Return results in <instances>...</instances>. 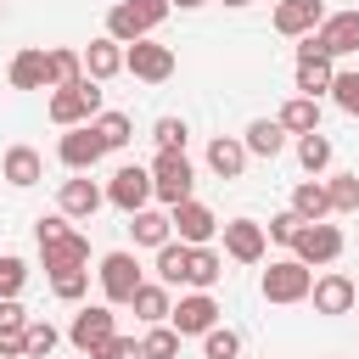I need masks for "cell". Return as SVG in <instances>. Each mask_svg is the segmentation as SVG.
I'll list each match as a JSON object with an SVG mask.
<instances>
[{
    "instance_id": "obj_1",
    "label": "cell",
    "mask_w": 359,
    "mask_h": 359,
    "mask_svg": "<svg viewBox=\"0 0 359 359\" xmlns=\"http://www.w3.org/2000/svg\"><path fill=\"white\" fill-rule=\"evenodd\" d=\"M163 17H168V0H118L107 11V39H118V45L151 39V28H163Z\"/></svg>"
},
{
    "instance_id": "obj_2",
    "label": "cell",
    "mask_w": 359,
    "mask_h": 359,
    "mask_svg": "<svg viewBox=\"0 0 359 359\" xmlns=\"http://www.w3.org/2000/svg\"><path fill=\"white\" fill-rule=\"evenodd\" d=\"M191 191H196L191 157H185V151H157V157H151V196H157L163 208H180V202H191Z\"/></svg>"
},
{
    "instance_id": "obj_3",
    "label": "cell",
    "mask_w": 359,
    "mask_h": 359,
    "mask_svg": "<svg viewBox=\"0 0 359 359\" xmlns=\"http://www.w3.org/2000/svg\"><path fill=\"white\" fill-rule=\"evenodd\" d=\"M45 112H50V123L79 129V123H90V118L101 112V84H95V79H79V84H67V90H50Z\"/></svg>"
},
{
    "instance_id": "obj_4",
    "label": "cell",
    "mask_w": 359,
    "mask_h": 359,
    "mask_svg": "<svg viewBox=\"0 0 359 359\" xmlns=\"http://www.w3.org/2000/svg\"><path fill=\"white\" fill-rule=\"evenodd\" d=\"M112 337H118V314H112V303H84V309L73 314V325H67V342H73L84 359H95Z\"/></svg>"
},
{
    "instance_id": "obj_5",
    "label": "cell",
    "mask_w": 359,
    "mask_h": 359,
    "mask_svg": "<svg viewBox=\"0 0 359 359\" xmlns=\"http://www.w3.org/2000/svg\"><path fill=\"white\" fill-rule=\"evenodd\" d=\"M309 286H314V269L297 264V258H269V269H264V280H258L264 303H303Z\"/></svg>"
},
{
    "instance_id": "obj_6",
    "label": "cell",
    "mask_w": 359,
    "mask_h": 359,
    "mask_svg": "<svg viewBox=\"0 0 359 359\" xmlns=\"http://www.w3.org/2000/svg\"><path fill=\"white\" fill-rule=\"evenodd\" d=\"M303 45L309 50H320V56H353L359 50V11H325V22L314 28V34H303Z\"/></svg>"
},
{
    "instance_id": "obj_7",
    "label": "cell",
    "mask_w": 359,
    "mask_h": 359,
    "mask_svg": "<svg viewBox=\"0 0 359 359\" xmlns=\"http://www.w3.org/2000/svg\"><path fill=\"white\" fill-rule=\"evenodd\" d=\"M342 247H348V241H342V230L320 219V224H303V230H297L292 258H297V264H309V269H325V264H337V258H342Z\"/></svg>"
},
{
    "instance_id": "obj_8",
    "label": "cell",
    "mask_w": 359,
    "mask_h": 359,
    "mask_svg": "<svg viewBox=\"0 0 359 359\" xmlns=\"http://www.w3.org/2000/svg\"><path fill=\"white\" fill-rule=\"evenodd\" d=\"M123 73H135L140 84H163V79H174V50L157 39H135V45H123Z\"/></svg>"
},
{
    "instance_id": "obj_9",
    "label": "cell",
    "mask_w": 359,
    "mask_h": 359,
    "mask_svg": "<svg viewBox=\"0 0 359 359\" xmlns=\"http://www.w3.org/2000/svg\"><path fill=\"white\" fill-rule=\"evenodd\" d=\"M107 202H112L118 213H140V208H151V168L123 163V168L107 180Z\"/></svg>"
},
{
    "instance_id": "obj_10",
    "label": "cell",
    "mask_w": 359,
    "mask_h": 359,
    "mask_svg": "<svg viewBox=\"0 0 359 359\" xmlns=\"http://www.w3.org/2000/svg\"><path fill=\"white\" fill-rule=\"evenodd\" d=\"M168 224H174V241H185V247H208L213 236H219V213L208 208V202H180V208H168Z\"/></svg>"
},
{
    "instance_id": "obj_11",
    "label": "cell",
    "mask_w": 359,
    "mask_h": 359,
    "mask_svg": "<svg viewBox=\"0 0 359 359\" xmlns=\"http://www.w3.org/2000/svg\"><path fill=\"white\" fill-rule=\"evenodd\" d=\"M101 292H107V303L118 309V303H129L135 292H140V264H135V252H107L101 258Z\"/></svg>"
},
{
    "instance_id": "obj_12",
    "label": "cell",
    "mask_w": 359,
    "mask_h": 359,
    "mask_svg": "<svg viewBox=\"0 0 359 359\" xmlns=\"http://www.w3.org/2000/svg\"><path fill=\"white\" fill-rule=\"evenodd\" d=\"M56 157H62V168H73V174H90V168L107 157V146H101V135H95L90 123H79V129H67V135L56 140Z\"/></svg>"
},
{
    "instance_id": "obj_13",
    "label": "cell",
    "mask_w": 359,
    "mask_h": 359,
    "mask_svg": "<svg viewBox=\"0 0 359 359\" xmlns=\"http://www.w3.org/2000/svg\"><path fill=\"white\" fill-rule=\"evenodd\" d=\"M219 230H224V258H236V264H264L269 236H264L258 219H230V224H219Z\"/></svg>"
},
{
    "instance_id": "obj_14",
    "label": "cell",
    "mask_w": 359,
    "mask_h": 359,
    "mask_svg": "<svg viewBox=\"0 0 359 359\" xmlns=\"http://www.w3.org/2000/svg\"><path fill=\"white\" fill-rule=\"evenodd\" d=\"M168 325H174L180 337H208V331L219 325V303H213L208 292H191V297H180V303L168 309Z\"/></svg>"
},
{
    "instance_id": "obj_15",
    "label": "cell",
    "mask_w": 359,
    "mask_h": 359,
    "mask_svg": "<svg viewBox=\"0 0 359 359\" xmlns=\"http://www.w3.org/2000/svg\"><path fill=\"white\" fill-rule=\"evenodd\" d=\"M101 202H107V191H101L90 174H73V180H62V191H56V213H62V219H90Z\"/></svg>"
},
{
    "instance_id": "obj_16",
    "label": "cell",
    "mask_w": 359,
    "mask_h": 359,
    "mask_svg": "<svg viewBox=\"0 0 359 359\" xmlns=\"http://www.w3.org/2000/svg\"><path fill=\"white\" fill-rule=\"evenodd\" d=\"M353 280L348 275H337V269H325V275H314V286H309V297H314V314H353Z\"/></svg>"
},
{
    "instance_id": "obj_17",
    "label": "cell",
    "mask_w": 359,
    "mask_h": 359,
    "mask_svg": "<svg viewBox=\"0 0 359 359\" xmlns=\"http://www.w3.org/2000/svg\"><path fill=\"white\" fill-rule=\"evenodd\" d=\"M320 22H325V6L320 0H280L275 6V34H286V39H303Z\"/></svg>"
},
{
    "instance_id": "obj_18",
    "label": "cell",
    "mask_w": 359,
    "mask_h": 359,
    "mask_svg": "<svg viewBox=\"0 0 359 359\" xmlns=\"http://www.w3.org/2000/svg\"><path fill=\"white\" fill-rule=\"evenodd\" d=\"M331 73H337V62L331 56H320V50H309V45H297V95H325L331 90Z\"/></svg>"
},
{
    "instance_id": "obj_19",
    "label": "cell",
    "mask_w": 359,
    "mask_h": 359,
    "mask_svg": "<svg viewBox=\"0 0 359 359\" xmlns=\"http://www.w3.org/2000/svg\"><path fill=\"white\" fill-rule=\"evenodd\" d=\"M84 56V79H95V84H107V79H118L123 73V45L118 39H90V50H79Z\"/></svg>"
},
{
    "instance_id": "obj_20",
    "label": "cell",
    "mask_w": 359,
    "mask_h": 359,
    "mask_svg": "<svg viewBox=\"0 0 359 359\" xmlns=\"http://www.w3.org/2000/svg\"><path fill=\"white\" fill-rule=\"evenodd\" d=\"M0 174H6V185L28 191V185H39V180H45V157H39L34 146H11V151L0 157Z\"/></svg>"
},
{
    "instance_id": "obj_21",
    "label": "cell",
    "mask_w": 359,
    "mask_h": 359,
    "mask_svg": "<svg viewBox=\"0 0 359 359\" xmlns=\"http://www.w3.org/2000/svg\"><path fill=\"white\" fill-rule=\"evenodd\" d=\"M39 258H45V269H50V275H56V269H84V264H90V241H84L79 230H67V236L45 241V247H39Z\"/></svg>"
},
{
    "instance_id": "obj_22",
    "label": "cell",
    "mask_w": 359,
    "mask_h": 359,
    "mask_svg": "<svg viewBox=\"0 0 359 359\" xmlns=\"http://www.w3.org/2000/svg\"><path fill=\"white\" fill-rule=\"evenodd\" d=\"M129 230H135V247H168L174 241V224H168V208H140L129 213Z\"/></svg>"
},
{
    "instance_id": "obj_23",
    "label": "cell",
    "mask_w": 359,
    "mask_h": 359,
    "mask_svg": "<svg viewBox=\"0 0 359 359\" xmlns=\"http://www.w3.org/2000/svg\"><path fill=\"white\" fill-rule=\"evenodd\" d=\"M208 168H213L219 180H241V168H247V146H241L236 135H213V140H208Z\"/></svg>"
},
{
    "instance_id": "obj_24",
    "label": "cell",
    "mask_w": 359,
    "mask_h": 359,
    "mask_svg": "<svg viewBox=\"0 0 359 359\" xmlns=\"http://www.w3.org/2000/svg\"><path fill=\"white\" fill-rule=\"evenodd\" d=\"M129 309H135L140 325H168V309L174 303H168V286L163 280H140V292L129 297Z\"/></svg>"
},
{
    "instance_id": "obj_25",
    "label": "cell",
    "mask_w": 359,
    "mask_h": 359,
    "mask_svg": "<svg viewBox=\"0 0 359 359\" xmlns=\"http://www.w3.org/2000/svg\"><path fill=\"white\" fill-rule=\"evenodd\" d=\"M241 146H247V157H280L286 151V129L275 118H252L247 135H241Z\"/></svg>"
},
{
    "instance_id": "obj_26",
    "label": "cell",
    "mask_w": 359,
    "mask_h": 359,
    "mask_svg": "<svg viewBox=\"0 0 359 359\" xmlns=\"http://www.w3.org/2000/svg\"><path fill=\"white\" fill-rule=\"evenodd\" d=\"M6 79H11V90H50L45 84V50H17L11 56V67H6Z\"/></svg>"
},
{
    "instance_id": "obj_27",
    "label": "cell",
    "mask_w": 359,
    "mask_h": 359,
    "mask_svg": "<svg viewBox=\"0 0 359 359\" xmlns=\"http://www.w3.org/2000/svg\"><path fill=\"white\" fill-rule=\"evenodd\" d=\"M275 123H280L286 135H314V129H320V101H314V95H292V101L275 112Z\"/></svg>"
},
{
    "instance_id": "obj_28",
    "label": "cell",
    "mask_w": 359,
    "mask_h": 359,
    "mask_svg": "<svg viewBox=\"0 0 359 359\" xmlns=\"http://www.w3.org/2000/svg\"><path fill=\"white\" fill-rule=\"evenodd\" d=\"M292 213H297L303 224H320V219L331 213V196H325V180H297V191H292Z\"/></svg>"
},
{
    "instance_id": "obj_29",
    "label": "cell",
    "mask_w": 359,
    "mask_h": 359,
    "mask_svg": "<svg viewBox=\"0 0 359 359\" xmlns=\"http://www.w3.org/2000/svg\"><path fill=\"white\" fill-rule=\"evenodd\" d=\"M84 79V56L79 50H45V84L50 90H67Z\"/></svg>"
},
{
    "instance_id": "obj_30",
    "label": "cell",
    "mask_w": 359,
    "mask_h": 359,
    "mask_svg": "<svg viewBox=\"0 0 359 359\" xmlns=\"http://www.w3.org/2000/svg\"><path fill=\"white\" fill-rule=\"evenodd\" d=\"M90 129L101 135V146H107V151H123V146L135 140V118H129V112H95V118H90Z\"/></svg>"
},
{
    "instance_id": "obj_31",
    "label": "cell",
    "mask_w": 359,
    "mask_h": 359,
    "mask_svg": "<svg viewBox=\"0 0 359 359\" xmlns=\"http://www.w3.org/2000/svg\"><path fill=\"white\" fill-rule=\"evenodd\" d=\"M219 275H224V258H219L213 247H191V264H185V286L208 292V286H219Z\"/></svg>"
},
{
    "instance_id": "obj_32",
    "label": "cell",
    "mask_w": 359,
    "mask_h": 359,
    "mask_svg": "<svg viewBox=\"0 0 359 359\" xmlns=\"http://www.w3.org/2000/svg\"><path fill=\"white\" fill-rule=\"evenodd\" d=\"M185 264H191V247H185V241L157 247V280H163V286H185Z\"/></svg>"
},
{
    "instance_id": "obj_33",
    "label": "cell",
    "mask_w": 359,
    "mask_h": 359,
    "mask_svg": "<svg viewBox=\"0 0 359 359\" xmlns=\"http://www.w3.org/2000/svg\"><path fill=\"white\" fill-rule=\"evenodd\" d=\"M62 342V331L50 320H28L22 325V359H50V348Z\"/></svg>"
},
{
    "instance_id": "obj_34",
    "label": "cell",
    "mask_w": 359,
    "mask_h": 359,
    "mask_svg": "<svg viewBox=\"0 0 359 359\" xmlns=\"http://www.w3.org/2000/svg\"><path fill=\"white\" fill-rule=\"evenodd\" d=\"M297 163L309 168V174H325L331 168V140L314 129V135H297Z\"/></svg>"
},
{
    "instance_id": "obj_35",
    "label": "cell",
    "mask_w": 359,
    "mask_h": 359,
    "mask_svg": "<svg viewBox=\"0 0 359 359\" xmlns=\"http://www.w3.org/2000/svg\"><path fill=\"white\" fill-rule=\"evenodd\" d=\"M325 196H331V213H359V174H331Z\"/></svg>"
},
{
    "instance_id": "obj_36",
    "label": "cell",
    "mask_w": 359,
    "mask_h": 359,
    "mask_svg": "<svg viewBox=\"0 0 359 359\" xmlns=\"http://www.w3.org/2000/svg\"><path fill=\"white\" fill-rule=\"evenodd\" d=\"M180 331L174 325H146V337H140V348H146V359H174L180 353Z\"/></svg>"
},
{
    "instance_id": "obj_37",
    "label": "cell",
    "mask_w": 359,
    "mask_h": 359,
    "mask_svg": "<svg viewBox=\"0 0 359 359\" xmlns=\"http://www.w3.org/2000/svg\"><path fill=\"white\" fill-rule=\"evenodd\" d=\"M202 353H208V359H241V331L213 325V331L202 337Z\"/></svg>"
},
{
    "instance_id": "obj_38",
    "label": "cell",
    "mask_w": 359,
    "mask_h": 359,
    "mask_svg": "<svg viewBox=\"0 0 359 359\" xmlns=\"http://www.w3.org/2000/svg\"><path fill=\"white\" fill-rule=\"evenodd\" d=\"M22 286H28V264L17 252H0V303L6 297H22Z\"/></svg>"
},
{
    "instance_id": "obj_39",
    "label": "cell",
    "mask_w": 359,
    "mask_h": 359,
    "mask_svg": "<svg viewBox=\"0 0 359 359\" xmlns=\"http://www.w3.org/2000/svg\"><path fill=\"white\" fill-rule=\"evenodd\" d=\"M151 140H157V151H185L191 129H185V118H157L151 123Z\"/></svg>"
},
{
    "instance_id": "obj_40",
    "label": "cell",
    "mask_w": 359,
    "mask_h": 359,
    "mask_svg": "<svg viewBox=\"0 0 359 359\" xmlns=\"http://www.w3.org/2000/svg\"><path fill=\"white\" fill-rule=\"evenodd\" d=\"M50 292H56L62 303H79V297L90 292V269H56V275H50Z\"/></svg>"
},
{
    "instance_id": "obj_41",
    "label": "cell",
    "mask_w": 359,
    "mask_h": 359,
    "mask_svg": "<svg viewBox=\"0 0 359 359\" xmlns=\"http://www.w3.org/2000/svg\"><path fill=\"white\" fill-rule=\"evenodd\" d=\"M331 101H337L348 118H359V73H342V67H337V73H331Z\"/></svg>"
},
{
    "instance_id": "obj_42",
    "label": "cell",
    "mask_w": 359,
    "mask_h": 359,
    "mask_svg": "<svg viewBox=\"0 0 359 359\" xmlns=\"http://www.w3.org/2000/svg\"><path fill=\"white\" fill-rule=\"evenodd\" d=\"M297 230H303V219H297L292 208H286V213H275V219L264 224V236H269V241H280V247H292V241H297Z\"/></svg>"
},
{
    "instance_id": "obj_43",
    "label": "cell",
    "mask_w": 359,
    "mask_h": 359,
    "mask_svg": "<svg viewBox=\"0 0 359 359\" xmlns=\"http://www.w3.org/2000/svg\"><path fill=\"white\" fill-rule=\"evenodd\" d=\"M67 230H73V224H67L62 213H39V219H34V241H39V247L56 241V236H67Z\"/></svg>"
},
{
    "instance_id": "obj_44",
    "label": "cell",
    "mask_w": 359,
    "mask_h": 359,
    "mask_svg": "<svg viewBox=\"0 0 359 359\" xmlns=\"http://www.w3.org/2000/svg\"><path fill=\"white\" fill-rule=\"evenodd\" d=\"M95 359H146V348H140L135 337H112V342H107Z\"/></svg>"
},
{
    "instance_id": "obj_45",
    "label": "cell",
    "mask_w": 359,
    "mask_h": 359,
    "mask_svg": "<svg viewBox=\"0 0 359 359\" xmlns=\"http://www.w3.org/2000/svg\"><path fill=\"white\" fill-rule=\"evenodd\" d=\"M28 320H34V314H28L17 297H6V303H0V331H22Z\"/></svg>"
},
{
    "instance_id": "obj_46",
    "label": "cell",
    "mask_w": 359,
    "mask_h": 359,
    "mask_svg": "<svg viewBox=\"0 0 359 359\" xmlns=\"http://www.w3.org/2000/svg\"><path fill=\"white\" fill-rule=\"evenodd\" d=\"M0 359H22V331H0Z\"/></svg>"
},
{
    "instance_id": "obj_47",
    "label": "cell",
    "mask_w": 359,
    "mask_h": 359,
    "mask_svg": "<svg viewBox=\"0 0 359 359\" xmlns=\"http://www.w3.org/2000/svg\"><path fill=\"white\" fill-rule=\"evenodd\" d=\"M168 6H180V11H191V6H208V0H168Z\"/></svg>"
},
{
    "instance_id": "obj_48",
    "label": "cell",
    "mask_w": 359,
    "mask_h": 359,
    "mask_svg": "<svg viewBox=\"0 0 359 359\" xmlns=\"http://www.w3.org/2000/svg\"><path fill=\"white\" fill-rule=\"evenodd\" d=\"M224 6H236V11H241V6H252V0H224Z\"/></svg>"
},
{
    "instance_id": "obj_49",
    "label": "cell",
    "mask_w": 359,
    "mask_h": 359,
    "mask_svg": "<svg viewBox=\"0 0 359 359\" xmlns=\"http://www.w3.org/2000/svg\"><path fill=\"white\" fill-rule=\"evenodd\" d=\"M353 314H359V292H353Z\"/></svg>"
}]
</instances>
